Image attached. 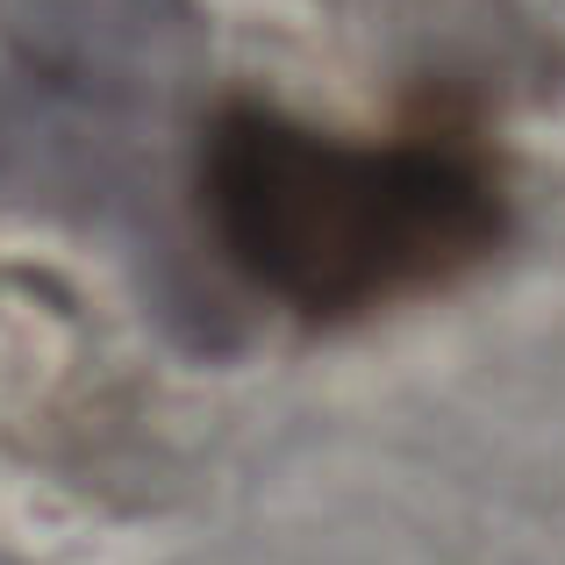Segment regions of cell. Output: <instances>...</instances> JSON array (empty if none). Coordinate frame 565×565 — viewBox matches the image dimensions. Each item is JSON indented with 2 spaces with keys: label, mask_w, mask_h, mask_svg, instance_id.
Instances as JSON below:
<instances>
[{
  "label": "cell",
  "mask_w": 565,
  "mask_h": 565,
  "mask_svg": "<svg viewBox=\"0 0 565 565\" xmlns=\"http://www.w3.org/2000/svg\"><path fill=\"white\" fill-rule=\"evenodd\" d=\"M201 215L236 273L308 322L429 294L509 236V201L480 158L451 143H337L258 100L207 129Z\"/></svg>",
  "instance_id": "obj_1"
},
{
  "label": "cell",
  "mask_w": 565,
  "mask_h": 565,
  "mask_svg": "<svg viewBox=\"0 0 565 565\" xmlns=\"http://www.w3.org/2000/svg\"><path fill=\"white\" fill-rule=\"evenodd\" d=\"M166 115L172 108L122 94V86L8 57L0 65V207L100 230L115 250H129L158 322L186 344H207V337H230V322L215 316L193 265L172 250V222L158 201Z\"/></svg>",
  "instance_id": "obj_2"
},
{
  "label": "cell",
  "mask_w": 565,
  "mask_h": 565,
  "mask_svg": "<svg viewBox=\"0 0 565 565\" xmlns=\"http://www.w3.org/2000/svg\"><path fill=\"white\" fill-rule=\"evenodd\" d=\"M0 51L172 108L201 79L207 29L193 0H0Z\"/></svg>",
  "instance_id": "obj_3"
}]
</instances>
